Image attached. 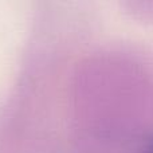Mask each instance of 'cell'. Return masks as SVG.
<instances>
[{
  "label": "cell",
  "mask_w": 153,
  "mask_h": 153,
  "mask_svg": "<svg viewBox=\"0 0 153 153\" xmlns=\"http://www.w3.org/2000/svg\"><path fill=\"white\" fill-rule=\"evenodd\" d=\"M143 153H153V141L151 143V145H149L148 148H146V149H145V151H144Z\"/></svg>",
  "instance_id": "cell-1"
}]
</instances>
